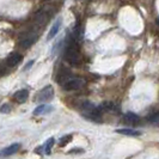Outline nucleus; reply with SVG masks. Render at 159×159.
I'll list each match as a JSON object with an SVG mask.
<instances>
[{
	"mask_svg": "<svg viewBox=\"0 0 159 159\" xmlns=\"http://www.w3.org/2000/svg\"><path fill=\"white\" fill-rule=\"evenodd\" d=\"M147 120L150 121V122H152V123H154V125H158L159 123V112H154V114H152V115H150L148 117H147Z\"/></svg>",
	"mask_w": 159,
	"mask_h": 159,
	"instance_id": "16",
	"label": "nucleus"
},
{
	"mask_svg": "<svg viewBox=\"0 0 159 159\" xmlns=\"http://www.w3.org/2000/svg\"><path fill=\"white\" fill-rule=\"evenodd\" d=\"M83 152H84L83 148H72L70 153H83Z\"/></svg>",
	"mask_w": 159,
	"mask_h": 159,
	"instance_id": "18",
	"label": "nucleus"
},
{
	"mask_svg": "<svg viewBox=\"0 0 159 159\" xmlns=\"http://www.w3.org/2000/svg\"><path fill=\"white\" fill-rule=\"evenodd\" d=\"M71 71L68 70V68H61L59 73H57V77H56V80H57V83H60V85L61 84H64L66 80H68L71 78Z\"/></svg>",
	"mask_w": 159,
	"mask_h": 159,
	"instance_id": "6",
	"label": "nucleus"
},
{
	"mask_svg": "<svg viewBox=\"0 0 159 159\" xmlns=\"http://www.w3.org/2000/svg\"><path fill=\"white\" fill-rule=\"evenodd\" d=\"M61 24H62V19L61 18H59L57 20H56L55 23L53 24V26H52V29L49 30V32H48V37L47 40H52L54 36H55L56 34H57V31H59V29H60V26H61Z\"/></svg>",
	"mask_w": 159,
	"mask_h": 159,
	"instance_id": "8",
	"label": "nucleus"
},
{
	"mask_svg": "<svg viewBox=\"0 0 159 159\" xmlns=\"http://www.w3.org/2000/svg\"><path fill=\"white\" fill-rule=\"evenodd\" d=\"M4 73H5V68H4V66H2V65H0V77H1V75H4Z\"/></svg>",
	"mask_w": 159,
	"mask_h": 159,
	"instance_id": "20",
	"label": "nucleus"
},
{
	"mask_svg": "<svg viewBox=\"0 0 159 159\" xmlns=\"http://www.w3.org/2000/svg\"><path fill=\"white\" fill-rule=\"evenodd\" d=\"M54 146V138H50L47 140V143L44 146V151H46V154H50L52 152V147Z\"/></svg>",
	"mask_w": 159,
	"mask_h": 159,
	"instance_id": "14",
	"label": "nucleus"
},
{
	"mask_svg": "<svg viewBox=\"0 0 159 159\" xmlns=\"http://www.w3.org/2000/svg\"><path fill=\"white\" fill-rule=\"evenodd\" d=\"M20 61H22V55H20L19 53H12V54L7 57L6 64H7L8 66H11V67H12V66L18 65Z\"/></svg>",
	"mask_w": 159,
	"mask_h": 159,
	"instance_id": "9",
	"label": "nucleus"
},
{
	"mask_svg": "<svg viewBox=\"0 0 159 159\" xmlns=\"http://www.w3.org/2000/svg\"><path fill=\"white\" fill-rule=\"evenodd\" d=\"M116 133L122 134V135H128V136H139L140 132H138L135 129H129V128H121V129H116Z\"/></svg>",
	"mask_w": 159,
	"mask_h": 159,
	"instance_id": "10",
	"label": "nucleus"
},
{
	"mask_svg": "<svg viewBox=\"0 0 159 159\" xmlns=\"http://www.w3.org/2000/svg\"><path fill=\"white\" fill-rule=\"evenodd\" d=\"M99 109L102 111H115V110H117V107L112 102H104L99 105Z\"/></svg>",
	"mask_w": 159,
	"mask_h": 159,
	"instance_id": "11",
	"label": "nucleus"
},
{
	"mask_svg": "<svg viewBox=\"0 0 159 159\" xmlns=\"http://www.w3.org/2000/svg\"><path fill=\"white\" fill-rule=\"evenodd\" d=\"M54 98V88L52 85H47L43 88L36 96V102L39 103H46Z\"/></svg>",
	"mask_w": 159,
	"mask_h": 159,
	"instance_id": "2",
	"label": "nucleus"
},
{
	"mask_svg": "<svg viewBox=\"0 0 159 159\" xmlns=\"http://www.w3.org/2000/svg\"><path fill=\"white\" fill-rule=\"evenodd\" d=\"M32 65H34V60H31V61H29L28 64H26V66L24 67V70H28V68H30Z\"/></svg>",
	"mask_w": 159,
	"mask_h": 159,
	"instance_id": "19",
	"label": "nucleus"
},
{
	"mask_svg": "<svg viewBox=\"0 0 159 159\" xmlns=\"http://www.w3.org/2000/svg\"><path fill=\"white\" fill-rule=\"evenodd\" d=\"M11 111V105L7 103H4L1 107H0V112L1 114H7V112Z\"/></svg>",
	"mask_w": 159,
	"mask_h": 159,
	"instance_id": "17",
	"label": "nucleus"
},
{
	"mask_svg": "<svg viewBox=\"0 0 159 159\" xmlns=\"http://www.w3.org/2000/svg\"><path fill=\"white\" fill-rule=\"evenodd\" d=\"M37 40H39L37 34H35V32H29V34H26L23 39L19 41V44L23 48H29L30 46H32L34 43H36Z\"/></svg>",
	"mask_w": 159,
	"mask_h": 159,
	"instance_id": "4",
	"label": "nucleus"
},
{
	"mask_svg": "<svg viewBox=\"0 0 159 159\" xmlns=\"http://www.w3.org/2000/svg\"><path fill=\"white\" fill-rule=\"evenodd\" d=\"M13 98H15V101L18 102V103H24L29 98V91L25 90V89L24 90H19V91H17L16 93H15Z\"/></svg>",
	"mask_w": 159,
	"mask_h": 159,
	"instance_id": "7",
	"label": "nucleus"
},
{
	"mask_svg": "<svg viewBox=\"0 0 159 159\" xmlns=\"http://www.w3.org/2000/svg\"><path fill=\"white\" fill-rule=\"evenodd\" d=\"M65 59L73 66H77L80 61V53H79V46L78 41L74 40L73 37L71 39L70 43L67 44L66 52H65Z\"/></svg>",
	"mask_w": 159,
	"mask_h": 159,
	"instance_id": "1",
	"label": "nucleus"
},
{
	"mask_svg": "<svg viewBox=\"0 0 159 159\" xmlns=\"http://www.w3.org/2000/svg\"><path fill=\"white\" fill-rule=\"evenodd\" d=\"M19 148H20V145H19V143H12V145H10L8 147H6V148H4V150L0 151V156H1V157H8V156L16 153L17 151H19Z\"/></svg>",
	"mask_w": 159,
	"mask_h": 159,
	"instance_id": "5",
	"label": "nucleus"
},
{
	"mask_svg": "<svg viewBox=\"0 0 159 159\" xmlns=\"http://www.w3.org/2000/svg\"><path fill=\"white\" fill-rule=\"evenodd\" d=\"M53 108L49 107V105H46V104H41L39 105L35 110H34V115H42V114H47V112L52 111Z\"/></svg>",
	"mask_w": 159,
	"mask_h": 159,
	"instance_id": "12",
	"label": "nucleus"
},
{
	"mask_svg": "<svg viewBox=\"0 0 159 159\" xmlns=\"http://www.w3.org/2000/svg\"><path fill=\"white\" fill-rule=\"evenodd\" d=\"M85 80L81 78H70L62 84V89L66 91H77L84 86Z\"/></svg>",
	"mask_w": 159,
	"mask_h": 159,
	"instance_id": "3",
	"label": "nucleus"
},
{
	"mask_svg": "<svg viewBox=\"0 0 159 159\" xmlns=\"http://www.w3.org/2000/svg\"><path fill=\"white\" fill-rule=\"evenodd\" d=\"M125 119L127 120V121H129V122H132V123H138L140 121V117L136 114H134V112H127L126 116H125Z\"/></svg>",
	"mask_w": 159,
	"mask_h": 159,
	"instance_id": "13",
	"label": "nucleus"
},
{
	"mask_svg": "<svg viewBox=\"0 0 159 159\" xmlns=\"http://www.w3.org/2000/svg\"><path fill=\"white\" fill-rule=\"evenodd\" d=\"M72 140V135L71 134H68V135H65V136H62L61 139H60V141H59V145L61 146V147H65L67 143H70Z\"/></svg>",
	"mask_w": 159,
	"mask_h": 159,
	"instance_id": "15",
	"label": "nucleus"
}]
</instances>
